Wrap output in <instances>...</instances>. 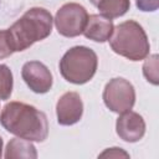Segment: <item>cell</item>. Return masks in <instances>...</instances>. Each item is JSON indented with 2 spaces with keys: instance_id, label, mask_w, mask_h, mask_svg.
<instances>
[{
  "instance_id": "12",
  "label": "cell",
  "mask_w": 159,
  "mask_h": 159,
  "mask_svg": "<svg viewBox=\"0 0 159 159\" xmlns=\"http://www.w3.org/2000/svg\"><path fill=\"white\" fill-rule=\"evenodd\" d=\"M97 7L101 15L109 19H116L127 14V11L130 7V1L129 0H101Z\"/></svg>"
},
{
  "instance_id": "4",
  "label": "cell",
  "mask_w": 159,
  "mask_h": 159,
  "mask_svg": "<svg viewBox=\"0 0 159 159\" xmlns=\"http://www.w3.org/2000/svg\"><path fill=\"white\" fill-rule=\"evenodd\" d=\"M60 73L70 83L84 84L93 78L98 66L96 52L87 46H75L60 60Z\"/></svg>"
},
{
  "instance_id": "9",
  "label": "cell",
  "mask_w": 159,
  "mask_h": 159,
  "mask_svg": "<svg viewBox=\"0 0 159 159\" xmlns=\"http://www.w3.org/2000/svg\"><path fill=\"white\" fill-rule=\"evenodd\" d=\"M116 132L118 137L127 143L139 142L145 134V122L143 117L133 111L120 113L116 122Z\"/></svg>"
},
{
  "instance_id": "16",
  "label": "cell",
  "mask_w": 159,
  "mask_h": 159,
  "mask_svg": "<svg viewBox=\"0 0 159 159\" xmlns=\"http://www.w3.org/2000/svg\"><path fill=\"white\" fill-rule=\"evenodd\" d=\"M135 5L140 11L153 12L159 7V0H135Z\"/></svg>"
},
{
  "instance_id": "17",
  "label": "cell",
  "mask_w": 159,
  "mask_h": 159,
  "mask_svg": "<svg viewBox=\"0 0 159 159\" xmlns=\"http://www.w3.org/2000/svg\"><path fill=\"white\" fill-rule=\"evenodd\" d=\"M120 157L128 158L129 154L125 153L122 148H108L98 155V158H120Z\"/></svg>"
},
{
  "instance_id": "10",
  "label": "cell",
  "mask_w": 159,
  "mask_h": 159,
  "mask_svg": "<svg viewBox=\"0 0 159 159\" xmlns=\"http://www.w3.org/2000/svg\"><path fill=\"white\" fill-rule=\"evenodd\" d=\"M114 30V25L112 19L106 17L99 14L88 15L83 35L86 39H89L96 42H106L111 39Z\"/></svg>"
},
{
  "instance_id": "14",
  "label": "cell",
  "mask_w": 159,
  "mask_h": 159,
  "mask_svg": "<svg viewBox=\"0 0 159 159\" xmlns=\"http://www.w3.org/2000/svg\"><path fill=\"white\" fill-rule=\"evenodd\" d=\"M158 55L154 53L149 56L143 63V75L147 81L154 86L159 84V73H158Z\"/></svg>"
},
{
  "instance_id": "19",
  "label": "cell",
  "mask_w": 159,
  "mask_h": 159,
  "mask_svg": "<svg viewBox=\"0 0 159 159\" xmlns=\"http://www.w3.org/2000/svg\"><path fill=\"white\" fill-rule=\"evenodd\" d=\"M89 1H91V4H92V5H94V6H97V5H98V2H99L101 0H89Z\"/></svg>"
},
{
  "instance_id": "11",
  "label": "cell",
  "mask_w": 159,
  "mask_h": 159,
  "mask_svg": "<svg viewBox=\"0 0 159 159\" xmlns=\"http://www.w3.org/2000/svg\"><path fill=\"white\" fill-rule=\"evenodd\" d=\"M4 157L6 159H19V158L36 159L37 152L30 140H26V139L17 137V138H12L7 143Z\"/></svg>"
},
{
  "instance_id": "7",
  "label": "cell",
  "mask_w": 159,
  "mask_h": 159,
  "mask_svg": "<svg viewBox=\"0 0 159 159\" xmlns=\"http://www.w3.org/2000/svg\"><path fill=\"white\" fill-rule=\"evenodd\" d=\"M21 77L27 87L39 94L47 93L53 83L52 73L50 72L48 67L40 61H29L24 63Z\"/></svg>"
},
{
  "instance_id": "15",
  "label": "cell",
  "mask_w": 159,
  "mask_h": 159,
  "mask_svg": "<svg viewBox=\"0 0 159 159\" xmlns=\"http://www.w3.org/2000/svg\"><path fill=\"white\" fill-rule=\"evenodd\" d=\"M12 53L14 51L10 46L6 30H0V60L10 57Z\"/></svg>"
},
{
  "instance_id": "6",
  "label": "cell",
  "mask_w": 159,
  "mask_h": 159,
  "mask_svg": "<svg viewBox=\"0 0 159 159\" xmlns=\"http://www.w3.org/2000/svg\"><path fill=\"white\" fill-rule=\"evenodd\" d=\"M87 19L88 12L84 6L77 2H67L57 10L53 21L60 35L65 37H76L83 32Z\"/></svg>"
},
{
  "instance_id": "3",
  "label": "cell",
  "mask_w": 159,
  "mask_h": 159,
  "mask_svg": "<svg viewBox=\"0 0 159 159\" xmlns=\"http://www.w3.org/2000/svg\"><path fill=\"white\" fill-rule=\"evenodd\" d=\"M109 45L113 52L130 61L144 60L150 50V43L144 29L134 20L118 24L109 39Z\"/></svg>"
},
{
  "instance_id": "8",
  "label": "cell",
  "mask_w": 159,
  "mask_h": 159,
  "mask_svg": "<svg viewBox=\"0 0 159 159\" xmlns=\"http://www.w3.org/2000/svg\"><path fill=\"white\" fill-rule=\"evenodd\" d=\"M83 114V102L77 92L63 93L56 103L57 122L61 125H72L81 120Z\"/></svg>"
},
{
  "instance_id": "13",
  "label": "cell",
  "mask_w": 159,
  "mask_h": 159,
  "mask_svg": "<svg viewBox=\"0 0 159 159\" xmlns=\"http://www.w3.org/2000/svg\"><path fill=\"white\" fill-rule=\"evenodd\" d=\"M12 72L6 65H0V99L6 101L12 93Z\"/></svg>"
},
{
  "instance_id": "18",
  "label": "cell",
  "mask_w": 159,
  "mask_h": 159,
  "mask_svg": "<svg viewBox=\"0 0 159 159\" xmlns=\"http://www.w3.org/2000/svg\"><path fill=\"white\" fill-rule=\"evenodd\" d=\"M2 144H4V142H2V138L0 137V158L2 157Z\"/></svg>"
},
{
  "instance_id": "1",
  "label": "cell",
  "mask_w": 159,
  "mask_h": 159,
  "mask_svg": "<svg viewBox=\"0 0 159 159\" xmlns=\"http://www.w3.org/2000/svg\"><path fill=\"white\" fill-rule=\"evenodd\" d=\"M0 124L11 134L30 140L43 142L48 135V120L36 107L12 101L4 106L0 113Z\"/></svg>"
},
{
  "instance_id": "2",
  "label": "cell",
  "mask_w": 159,
  "mask_h": 159,
  "mask_svg": "<svg viewBox=\"0 0 159 159\" xmlns=\"http://www.w3.org/2000/svg\"><path fill=\"white\" fill-rule=\"evenodd\" d=\"M53 19L43 7L29 9L19 20L6 29L7 39L14 52H21L35 42L45 40L52 31Z\"/></svg>"
},
{
  "instance_id": "5",
  "label": "cell",
  "mask_w": 159,
  "mask_h": 159,
  "mask_svg": "<svg viewBox=\"0 0 159 159\" xmlns=\"http://www.w3.org/2000/svg\"><path fill=\"white\" fill-rule=\"evenodd\" d=\"M102 98L109 111L120 114L133 108L135 103V89L125 78L116 77L109 80L104 86Z\"/></svg>"
}]
</instances>
